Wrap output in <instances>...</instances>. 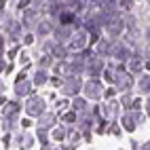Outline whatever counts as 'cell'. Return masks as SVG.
Listing matches in <instances>:
<instances>
[{
  "mask_svg": "<svg viewBox=\"0 0 150 150\" xmlns=\"http://www.w3.org/2000/svg\"><path fill=\"white\" fill-rule=\"evenodd\" d=\"M45 110H47V97L38 95V93H30L25 97V104L21 106V112L25 116H32V118H38Z\"/></svg>",
  "mask_w": 150,
  "mask_h": 150,
  "instance_id": "obj_1",
  "label": "cell"
},
{
  "mask_svg": "<svg viewBox=\"0 0 150 150\" xmlns=\"http://www.w3.org/2000/svg\"><path fill=\"white\" fill-rule=\"evenodd\" d=\"M104 87H106V83L99 81V76H89L87 83H83V87H81V93L89 102H97L104 95Z\"/></svg>",
  "mask_w": 150,
  "mask_h": 150,
  "instance_id": "obj_2",
  "label": "cell"
},
{
  "mask_svg": "<svg viewBox=\"0 0 150 150\" xmlns=\"http://www.w3.org/2000/svg\"><path fill=\"white\" fill-rule=\"evenodd\" d=\"M104 57H99V55H93V57H89L85 59V68H83V74L85 76H99L102 74V70H104Z\"/></svg>",
  "mask_w": 150,
  "mask_h": 150,
  "instance_id": "obj_3",
  "label": "cell"
},
{
  "mask_svg": "<svg viewBox=\"0 0 150 150\" xmlns=\"http://www.w3.org/2000/svg\"><path fill=\"white\" fill-rule=\"evenodd\" d=\"M34 91V85H32V81L25 76V78H15L13 81V95L17 97V99H25L30 93Z\"/></svg>",
  "mask_w": 150,
  "mask_h": 150,
  "instance_id": "obj_4",
  "label": "cell"
},
{
  "mask_svg": "<svg viewBox=\"0 0 150 150\" xmlns=\"http://www.w3.org/2000/svg\"><path fill=\"white\" fill-rule=\"evenodd\" d=\"M49 70L47 68H40V66H36V70L32 72V78H30V81H32V85H34V89H40V87H45L47 85V81H49Z\"/></svg>",
  "mask_w": 150,
  "mask_h": 150,
  "instance_id": "obj_5",
  "label": "cell"
},
{
  "mask_svg": "<svg viewBox=\"0 0 150 150\" xmlns=\"http://www.w3.org/2000/svg\"><path fill=\"white\" fill-rule=\"evenodd\" d=\"M19 112H21V104H19L17 99H13V102H4V108H2V116H6V118H13V121H17V118H19Z\"/></svg>",
  "mask_w": 150,
  "mask_h": 150,
  "instance_id": "obj_6",
  "label": "cell"
},
{
  "mask_svg": "<svg viewBox=\"0 0 150 150\" xmlns=\"http://www.w3.org/2000/svg\"><path fill=\"white\" fill-rule=\"evenodd\" d=\"M133 87L137 89V95H148V89H150V76H148V70L139 72V78L133 81Z\"/></svg>",
  "mask_w": 150,
  "mask_h": 150,
  "instance_id": "obj_7",
  "label": "cell"
},
{
  "mask_svg": "<svg viewBox=\"0 0 150 150\" xmlns=\"http://www.w3.org/2000/svg\"><path fill=\"white\" fill-rule=\"evenodd\" d=\"M19 125H21V129H30V127H34L36 123H34V118H32V116H28V118L23 116L21 121H19Z\"/></svg>",
  "mask_w": 150,
  "mask_h": 150,
  "instance_id": "obj_8",
  "label": "cell"
},
{
  "mask_svg": "<svg viewBox=\"0 0 150 150\" xmlns=\"http://www.w3.org/2000/svg\"><path fill=\"white\" fill-rule=\"evenodd\" d=\"M45 2H49V0H32V4H34V6H42Z\"/></svg>",
  "mask_w": 150,
  "mask_h": 150,
  "instance_id": "obj_9",
  "label": "cell"
},
{
  "mask_svg": "<svg viewBox=\"0 0 150 150\" xmlns=\"http://www.w3.org/2000/svg\"><path fill=\"white\" fill-rule=\"evenodd\" d=\"M135 2H144V0H135Z\"/></svg>",
  "mask_w": 150,
  "mask_h": 150,
  "instance_id": "obj_10",
  "label": "cell"
}]
</instances>
